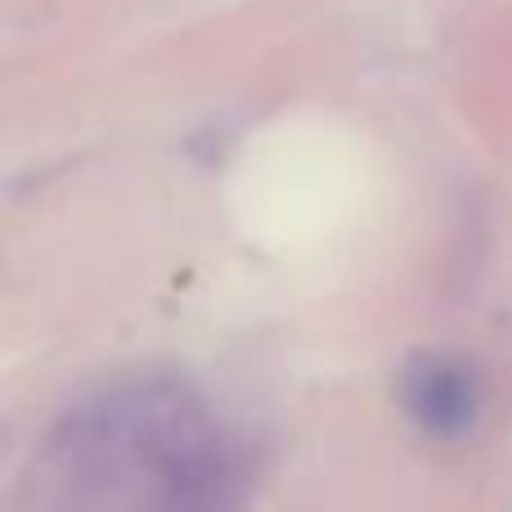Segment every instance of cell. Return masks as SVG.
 I'll use <instances>...</instances> for the list:
<instances>
[{
    "mask_svg": "<svg viewBox=\"0 0 512 512\" xmlns=\"http://www.w3.org/2000/svg\"><path fill=\"white\" fill-rule=\"evenodd\" d=\"M400 405L427 436L454 441L481 414V378L459 355H418L400 373Z\"/></svg>",
    "mask_w": 512,
    "mask_h": 512,
    "instance_id": "3",
    "label": "cell"
},
{
    "mask_svg": "<svg viewBox=\"0 0 512 512\" xmlns=\"http://www.w3.org/2000/svg\"><path fill=\"white\" fill-rule=\"evenodd\" d=\"M207 405L180 378H131L59 418L41 450L45 495L59 508H90L122 481H162L203 445L216 441Z\"/></svg>",
    "mask_w": 512,
    "mask_h": 512,
    "instance_id": "1",
    "label": "cell"
},
{
    "mask_svg": "<svg viewBox=\"0 0 512 512\" xmlns=\"http://www.w3.org/2000/svg\"><path fill=\"white\" fill-rule=\"evenodd\" d=\"M256 481V463L248 445L216 436L212 445L185 459L176 472L158 481L149 512H243Z\"/></svg>",
    "mask_w": 512,
    "mask_h": 512,
    "instance_id": "2",
    "label": "cell"
}]
</instances>
